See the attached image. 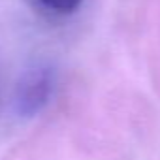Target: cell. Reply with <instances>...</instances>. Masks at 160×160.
Returning a JSON list of instances; mask_svg holds the SVG:
<instances>
[{
	"instance_id": "cell-2",
	"label": "cell",
	"mask_w": 160,
	"mask_h": 160,
	"mask_svg": "<svg viewBox=\"0 0 160 160\" xmlns=\"http://www.w3.org/2000/svg\"><path fill=\"white\" fill-rule=\"evenodd\" d=\"M40 2L55 13H72L79 8L81 0H40Z\"/></svg>"
},
{
	"instance_id": "cell-1",
	"label": "cell",
	"mask_w": 160,
	"mask_h": 160,
	"mask_svg": "<svg viewBox=\"0 0 160 160\" xmlns=\"http://www.w3.org/2000/svg\"><path fill=\"white\" fill-rule=\"evenodd\" d=\"M53 79L49 70H34L25 75L17 91V108L23 115L38 113L49 100Z\"/></svg>"
}]
</instances>
